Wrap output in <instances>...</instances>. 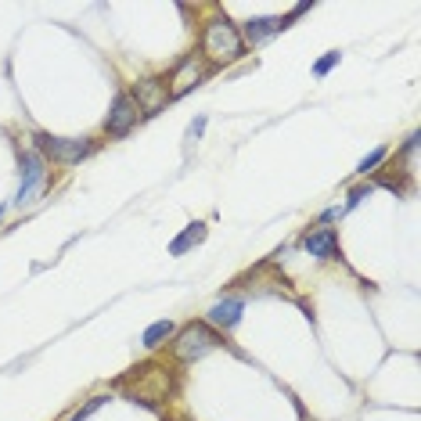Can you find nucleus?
I'll use <instances>...</instances> for the list:
<instances>
[{
	"instance_id": "obj_19",
	"label": "nucleus",
	"mask_w": 421,
	"mask_h": 421,
	"mask_svg": "<svg viewBox=\"0 0 421 421\" xmlns=\"http://www.w3.org/2000/svg\"><path fill=\"white\" fill-rule=\"evenodd\" d=\"M414 148H418V134H414V137H407V144H404V152H407V155H411Z\"/></svg>"
},
{
	"instance_id": "obj_20",
	"label": "nucleus",
	"mask_w": 421,
	"mask_h": 421,
	"mask_svg": "<svg viewBox=\"0 0 421 421\" xmlns=\"http://www.w3.org/2000/svg\"><path fill=\"white\" fill-rule=\"evenodd\" d=\"M0 216H4V209H0Z\"/></svg>"
},
{
	"instance_id": "obj_1",
	"label": "nucleus",
	"mask_w": 421,
	"mask_h": 421,
	"mask_svg": "<svg viewBox=\"0 0 421 421\" xmlns=\"http://www.w3.org/2000/svg\"><path fill=\"white\" fill-rule=\"evenodd\" d=\"M33 141H36V148L44 155H51L54 162H65V166L87 159L94 152V141H87V137H47V134H36Z\"/></svg>"
},
{
	"instance_id": "obj_12",
	"label": "nucleus",
	"mask_w": 421,
	"mask_h": 421,
	"mask_svg": "<svg viewBox=\"0 0 421 421\" xmlns=\"http://www.w3.org/2000/svg\"><path fill=\"white\" fill-rule=\"evenodd\" d=\"M202 238H205V227H202V223H191V227H187L184 235H180V238L170 245V252H173V256H184V252L191 248L195 241H202Z\"/></svg>"
},
{
	"instance_id": "obj_3",
	"label": "nucleus",
	"mask_w": 421,
	"mask_h": 421,
	"mask_svg": "<svg viewBox=\"0 0 421 421\" xmlns=\"http://www.w3.org/2000/svg\"><path fill=\"white\" fill-rule=\"evenodd\" d=\"M205 54H213V58H238L241 54V33L230 26L227 18L209 22V29H205Z\"/></svg>"
},
{
	"instance_id": "obj_11",
	"label": "nucleus",
	"mask_w": 421,
	"mask_h": 421,
	"mask_svg": "<svg viewBox=\"0 0 421 421\" xmlns=\"http://www.w3.org/2000/svg\"><path fill=\"white\" fill-rule=\"evenodd\" d=\"M285 26H288L285 18H252V22L245 26V36H248V44H260V40L281 33Z\"/></svg>"
},
{
	"instance_id": "obj_8",
	"label": "nucleus",
	"mask_w": 421,
	"mask_h": 421,
	"mask_svg": "<svg viewBox=\"0 0 421 421\" xmlns=\"http://www.w3.org/2000/svg\"><path fill=\"white\" fill-rule=\"evenodd\" d=\"M205 76V65L198 58H184L180 61V69H177V76H173V94L180 97V94H187L191 87H198V79Z\"/></svg>"
},
{
	"instance_id": "obj_16",
	"label": "nucleus",
	"mask_w": 421,
	"mask_h": 421,
	"mask_svg": "<svg viewBox=\"0 0 421 421\" xmlns=\"http://www.w3.org/2000/svg\"><path fill=\"white\" fill-rule=\"evenodd\" d=\"M382 159H386V148H374V152H371V155H367L360 166H356V173H364V177H367V173H371V170H374V166L382 162Z\"/></svg>"
},
{
	"instance_id": "obj_18",
	"label": "nucleus",
	"mask_w": 421,
	"mask_h": 421,
	"mask_svg": "<svg viewBox=\"0 0 421 421\" xmlns=\"http://www.w3.org/2000/svg\"><path fill=\"white\" fill-rule=\"evenodd\" d=\"M205 134V116H198L195 122H191V130H187V137H191V141H198Z\"/></svg>"
},
{
	"instance_id": "obj_13",
	"label": "nucleus",
	"mask_w": 421,
	"mask_h": 421,
	"mask_svg": "<svg viewBox=\"0 0 421 421\" xmlns=\"http://www.w3.org/2000/svg\"><path fill=\"white\" fill-rule=\"evenodd\" d=\"M173 335V324L170 321H155L148 331H144V339H141V346H148V349H155V346H162V339H170Z\"/></svg>"
},
{
	"instance_id": "obj_6",
	"label": "nucleus",
	"mask_w": 421,
	"mask_h": 421,
	"mask_svg": "<svg viewBox=\"0 0 421 421\" xmlns=\"http://www.w3.org/2000/svg\"><path fill=\"white\" fill-rule=\"evenodd\" d=\"M166 101H170V90H166L162 79H141L137 90H134V104L144 112V116H155L166 109Z\"/></svg>"
},
{
	"instance_id": "obj_5",
	"label": "nucleus",
	"mask_w": 421,
	"mask_h": 421,
	"mask_svg": "<svg viewBox=\"0 0 421 421\" xmlns=\"http://www.w3.org/2000/svg\"><path fill=\"white\" fill-rule=\"evenodd\" d=\"M40 187H44V159H40L36 152H26L22 155V187H18L15 202L18 205H29L40 195Z\"/></svg>"
},
{
	"instance_id": "obj_2",
	"label": "nucleus",
	"mask_w": 421,
	"mask_h": 421,
	"mask_svg": "<svg viewBox=\"0 0 421 421\" xmlns=\"http://www.w3.org/2000/svg\"><path fill=\"white\" fill-rule=\"evenodd\" d=\"M173 349L180 360H198L209 349H216V335L209 331V324H187V328H180Z\"/></svg>"
},
{
	"instance_id": "obj_4",
	"label": "nucleus",
	"mask_w": 421,
	"mask_h": 421,
	"mask_svg": "<svg viewBox=\"0 0 421 421\" xmlns=\"http://www.w3.org/2000/svg\"><path fill=\"white\" fill-rule=\"evenodd\" d=\"M130 378L137 382V389L130 392L134 404H137V399H141V404H155V399H162L166 389H170V382H166V371L155 367V364H141Z\"/></svg>"
},
{
	"instance_id": "obj_17",
	"label": "nucleus",
	"mask_w": 421,
	"mask_h": 421,
	"mask_svg": "<svg viewBox=\"0 0 421 421\" xmlns=\"http://www.w3.org/2000/svg\"><path fill=\"white\" fill-rule=\"evenodd\" d=\"M371 195V187H356V191H349V202H346V209H353V205H360L364 198Z\"/></svg>"
},
{
	"instance_id": "obj_7",
	"label": "nucleus",
	"mask_w": 421,
	"mask_h": 421,
	"mask_svg": "<svg viewBox=\"0 0 421 421\" xmlns=\"http://www.w3.org/2000/svg\"><path fill=\"white\" fill-rule=\"evenodd\" d=\"M137 122V104H134V97H126V94H119L116 101H112V112H109V119H104V130L109 134H126L130 126Z\"/></svg>"
},
{
	"instance_id": "obj_14",
	"label": "nucleus",
	"mask_w": 421,
	"mask_h": 421,
	"mask_svg": "<svg viewBox=\"0 0 421 421\" xmlns=\"http://www.w3.org/2000/svg\"><path fill=\"white\" fill-rule=\"evenodd\" d=\"M97 407H104V396H94V399H87V404H83L79 411H72V418H69V421H87V418H90Z\"/></svg>"
},
{
	"instance_id": "obj_10",
	"label": "nucleus",
	"mask_w": 421,
	"mask_h": 421,
	"mask_svg": "<svg viewBox=\"0 0 421 421\" xmlns=\"http://www.w3.org/2000/svg\"><path fill=\"white\" fill-rule=\"evenodd\" d=\"M241 299H223V303H216L213 310H209V321L213 324H220V328H235L238 321H241Z\"/></svg>"
},
{
	"instance_id": "obj_15",
	"label": "nucleus",
	"mask_w": 421,
	"mask_h": 421,
	"mask_svg": "<svg viewBox=\"0 0 421 421\" xmlns=\"http://www.w3.org/2000/svg\"><path fill=\"white\" fill-rule=\"evenodd\" d=\"M335 65H339V51H328V54L317 61V65H313V72H317V76H328Z\"/></svg>"
},
{
	"instance_id": "obj_9",
	"label": "nucleus",
	"mask_w": 421,
	"mask_h": 421,
	"mask_svg": "<svg viewBox=\"0 0 421 421\" xmlns=\"http://www.w3.org/2000/svg\"><path fill=\"white\" fill-rule=\"evenodd\" d=\"M335 248H339V235H335L331 227H321V230H313V235H306V252H310V256L331 260Z\"/></svg>"
}]
</instances>
